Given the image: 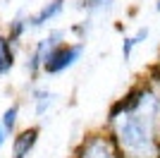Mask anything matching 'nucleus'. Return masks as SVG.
Segmentation results:
<instances>
[{
	"label": "nucleus",
	"mask_w": 160,
	"mask_h": 158,
	"mask_svg": "<svg viewBox=\"0 0 160 158\" xmlns=\"http://www.w3.org/2000/svg\"><path fill=\"white\" fill-rule=\"evenodd\" d=\"M103 129L122 158H160V84L151 74L110 105Z\"/></svg>",
	"instance_id": "obj_1"
},
{
	"label": "nucleus",
	"mask_w": 160,
	"mask_h": 158,
	"mask_svg": "<svg viewBox=\"0 0 160 158\" xmlns=\"http://www.w3.org/2000/svg\"><path fill=\"white\" fill-rule=\"evenodd\" d=\"M84 50H86V43H81V41H65V43H60L58 48L50 50L46 65H43V72L48 77H58V74L72 70L81 60Z\"/></svg>",
	"instance_id": "obj_2"
},
{
	"label": "nucleus",
	"mask_w": 160,
	"mask_h": 158,
	"mask_svg": "<svg viewBox=\"0 0 160 158\" xmlns=\"http://www.w3.org/2000/svg\"><path fill=\"white\" fill-rule=\"evenodd\" d=\"M72 158H122V153L117 151L112 137L105 129H100L81 139V144L74 149Z\"/></svg>",
	"instance_id": "obj_3"
},
{
	"label": "nucleus",
	"mask_w": 160,
	"mask_h": 158,
	"mask_svg": "<svg viewBox=\"0 0 160 158\" xmlns=\"http://www.w3.org/2000/svg\"><path fill=\"white\" fill-rule=\"evenodd\" d=\"M60 43H65V31H62V29H55V31L48 34L46 39L36 41L31 53H29V58H27V72L31 74V77H38V74L43 72V65H46L50 50L58 48Z\"/></svg>",
	"instance_id": "obj_4"
},
{
	"label": "nucleus",
	"mask_w": 160,
	"mask_h": 158,
	"mask_svg": "<svg viewBox=\"0 0 160 158\" xmlns=\"http://www.w3.org/2000/svg\"><path fill=\"white\" fill-rule=\"evenodd\" d=\"M65 7H67V0H48V3H43L38 12H33V14L27 17L29 31H31V29H43L48 22L58 19V17L65 12Z\"/></svg>",
	"instance_id": "obj_5"
},
{
	"label": "nucleus",
	"mask_w": 160,
	"mask_h": 158,
	"mask_svg": "<svg viewBox=\"0 0 160 158\" xmlns=\"http://www.w3.org/2000/svg\"><path fill=\"white\" fill-rule=\"evenodd\" d=\"M38 137H41V127L38 125L24 127L22 132H17L14 139H12V158H29V153L33 151Z\"/></svg>",
	"instance_id": "obj_6"
},
{
	"label": "nucleus",
	"mask_w": 160,
	"mask_h": 158,
	"mask_svg": "<svg viewBox=\"0 0 160 158\" xmlns=\"http://www.w3.org/2000/svg\"><path fill=\"white\" fill-rule=\"evenodd\" d=\"M58 103V93L41 86V89H33L31 91V108H33V115L36 118H43L53 110V105Z\"/></svg>",
	"instance_id": "obj_7"
},
{
	"label": "nucleus",
	"mask_w": 160,
	"mask_h": 158,
	"mask_svg": "<svg viewBox=\"0 0 160 158\" xmlns=\"http://www.w3.org/2000/svg\"><path fill=\"white\" fill-rule=\"evenodd\" d=\"M148 36H151V29H148V26H139L134 34L124 36V39H122V60L129 62V60L134 58V50H136L141 43H146Z\"/></svg>",
	"instance_id": "obj_8"
},
{
	"label": "nucleus",
	"mask_w": 160,
	"mask_h": 158,
	"mask_svg": "<svg viewBox=\"0 0 160 158\" xmlns=\"http://www.w3.org/2000/svg\"><path fill=\"white\" fill-rule=\"evenodd\" d=\"M14 65H17L14 43L7 39L5 34H0V77H7L14 70Z\"/></svg>",
	"instance_id": "obj_9"
},
{
	"label": "nucleus",
	"mask_w": 160,
	"mask_h": 158,
	"mask_svg": "<svg viewBox=\"0 0 160 158\" xmlns=\"http://www.w3.org/2000/svg\"><path fill=\"white\" fill-rule=\"evenodd\" d=\"M115 3H117V0H79L77 7H79L81 12H86V17H96V14H100V12H108Z\"/></svg>",
	"instance_id": "obj_10"
},
{
	"label": "nucleus",
	"mask_w": 160,
	"mask_h": 158,
	"mask_svg": "<svg viewBox=\"0 0 160 158\" xmlns=\"http://www.w3.org/2000/svg\"><path fill=\"white\" fill-rule=\"evenodd\" d=\"M29 31V22H27V17H22V14H17L14 19H10V24H7V39L12 41L14 46L19 43L22 39H24V34Z\"/></svg>",
	"instance_id": "obj_11"
},
{
	"label": "nucleus",
	"mask_w": 160,
	"mask_h": 158,
	"mask_svg": "<svg viewBox=\"0 0 160 158\" xmlns=\"http://www.w3.org/2000/svg\"><path fill=\"white\" fill-rule=\"evenodd\" d=\"M17 120H19V103H12L7 105L5 113L0 115V122H2V127H5V132L12 137L14 129H17Z\"/></svg>",
	"instance_id": "obj_12"
},
{
	"label": "nucleus",
	"mask_w": 160,
	"mask_h": 158,
	"mask_svg": "<svg viewBox=\"0 0 160 158\" xmlns=\"http://www.w3.org/2000/svg\"><path fill=\"white\" fill-rule=\"evenodd\" d=\"M91 26H93L91 17H86V19H81L79 24H74V26H72V31L77 34V41H81V43H86V36H88V31H91Z\"/></svg>",
	"instance_id": "obj_13"
},
{
	"label": "nucleus",
	"mask_w": 160,
	"mask_h": 158,
	"mask_svg": "<svg viewBox=\"0 0 160 158\" xmlns=\"http://www.w3.org/2000/svg\"><path fill=\"white\" fill-rule=\"evenodd\" d=\"M151 77H153L155 82H158V84H160V58H158V62H155V65H153V70H151Z\"/></svg>",
	"instance_id": "obj_14"
},
{
	"label": "nucleus",
	"mask_w": 160,
	"mask_h": 158,
	"mask_svg": "<svg viewBox=\"0 0 160 158\" xmlns=\"http://www.w3.org/2000/svg\"><path fill=\"white\" fill-rule=\"evenodd\" d=\"M7 137H10V134H7V132H5V127H2V122H0V149H2V146H5Z\"/></svg>",
	"instance_id": "obj_15"
},
{
	"label": "nucleus",
	"mask_w": 160,
	"mask_h": 158,
	"mask_svg": "<svg viewBox=\"0 0 160 158\" xmlns=\"http://www.w3.org/2000/svg\"><path fill=\"white\" fill-rule=\"evenodd\" d=\"M155 12H160V0H158V3H155Z\"/></svg>",
	"instance_id": "obj_16"
}]
</instances>
